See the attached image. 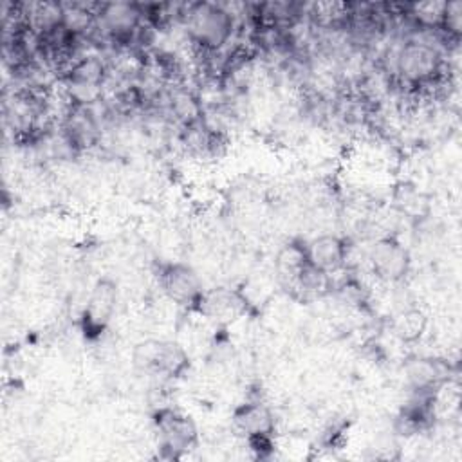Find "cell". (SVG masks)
Here are the masks:
<instances>
[{
  "label": "cell",
  "mask_w": 462,
  "mask_h": 462,
  "mask_svg": "<svg viewBox=\"0 0 462 462\" xmlns=\"http://www.w3.org/2000/svg\"><path fill=\"white\" fill-rule=\"evenodd\" d=\"M395 65L406 83L413 87H430L440 79L444 58L435 45L420 40H408L399 49Z\"/></svg>",
  "instance_id": "1"
},
{
  "label": "cell",
  "mask_w": 462,
  "mask_h": 462,
  "mask_svg": "<svg viewBox=\"0 0 462 462\" xmlns=\"http://www.w3.org/2000/svg\"><path fill=\"white\" fill-rule=\"evenodd\" d=\"M188 32L202 49L217 51L233 32V16L218 4H195L188 11Z\"/></svg>",
  "instance_id": "2"
},
{
  "label": "cell",
  "mask_w": 462,
  "mask_h": 462,
  "mask_svg": "<svg viewBox=\"0 0 462 462\" xmlns=\"http://www.w3.org/2000/svg\"><path fill=\"white\" fill-rule=\"evenodd\" d=\"M117 303V283L110 276L99 278L81 309L79 328L90 341L101 337L108 328Z\"/></svg>",
  "instance_id": "3"
},
{
  "label": "cell",
  "mask_w": 462,
  "mask_h": 462,
  "mask_svg": "<svg viewBox=\"0 0 462 462\" xmlns=\"http://www.w3.org/2000/svg\"><path fill=\"white\" fill-rule=\"evenodd\" d=\"M134 363L137 368L146 372L179 377L188 370L189 359L186 350L175 341L146 339L135 345Z\"/></svg>",
  "instance_id": "4"
},
{
  "label": "cell",
  "mask_w": 462,
  "mask_h": 462,
  "mask_svg": "<svg viewBox=\"0 0 462 462\" xmlns=\"http://www.w3.org/2000/svg\"><path fill=\"white\" fill-rule=\"evenodd\" d=\"M159 285L177 305L197 309L204 291L197 271L184 262H164L159 265Z\"/></svg>",
  "instance_id": "5"
},
{
  "label": "cell",
  "mask_w": 462,
  "mask_h": 462,
  "mask_svg": "<svg viewBox=\"0 0 462 462\" xmlns=\"http://www.w3.org/2000/svg\"><path fill=\"white\" fill-rule=\"evenodd\" d=\"M374 274L383 282H401L411 265L408 249L395 236H381L368 251Z\"/></svg>",
  "instance_id": "6"
},
{
  "label": "cell",
  "mask_w": 462,
  "mask_h": 462,
  "mask_svg": "<svg viewBox=\"0 0 462 462\" xmlns=\"http://www.w3.org/2000/svg\"><path fill=\"white\" fill-rule=\"evenodd\" d=\"M157 431L162 439V446L173 451L188 449L197 442V428L193 420L171 408H161L153 419Z\"/></svg>",
  "instance_id": "7"
},
{
  "label": "cell",
  "mask_w": 462,
  "mask_h": 462,
  "mask_svg": "<svg viewBox=\"0 0 462 462\" xmlns=\"http://www.w3.org/2000/svg\"><path fill=\"white\" fill-rule=\"evenodd\" d=\"M448 363L439 357H413L404 365V377L415 393L430 395L448 381Z\"/></svg>",
  "instance_id": "8"
},
{
  "label": "cell",
  "mask_w": 462,
  "mask_h": 462,
  "mask_svg": "<svg viewBox=\"0 0 462 462\" xmlns=\"http://www.w3.org/2000/svg\"><path fill=\"white\" fill-rule=\"evenodd\" d=\"M309 262L325 274H332L345 265L346 244L337 235H319L307 242Z\"/></svg>",
  "instance_id": "9"
},
{
  "label": "cell",
  "mask_w": 462,
  "mask_h": 462,
  "mask_svg": "<svg viewBox=\"0 0 462 462\" xmlns=\"http://www.w3.org/2000/svg\"><path fill=\"white\" fill-rule=\"evenodd\" d=\"M233 424L245 439L274 433V415L271 408L260 401L238 404L233 411Z\"/></svg>",
  "instance_id": "10"
},
{
  "label": "cell",
  "mask_w": 462,
  "mask_h": 462,
  "mask_svg": "<svg viewBox=\"0 0 462 462\" xmlns=\"http://www.w3.org/2000/svg\"><path fill=\"white\" fill-rule=\"evenodd\" d=\"M245 309V300L238 291L227 287H218L213 291H204L197 310L215 319H233Z\"/></svg>",
  "instance_id": "11"
},
{
  "label": "cell",
  "mask_w": 462,
  "mask_h": 462,
  "mask_svg": "<svg viewBox=\"0 0 462 462\" xmlns=\"http://www.w3.org/2000/svg\"><path fill=\"white\" fill-rule=\"evenodd\" d=\"M101 20L105 27L114 34V36H130L132 31L139 25L141 20V7L137 4L130 2H110L103 4L99 7Z\"/></svg>",
  "instance_id": "12"
},
{
  "label": "cell",
  "mask_w": 462,
  "mask_h": 462,
  "mask_svg": "<svg viewBox=\"0 0 462 462\" xmlns=\"http://www.w3.org/2000/svg\"><path fill=\"white\" fill-rule=\"evenodd\" d=\"M310 265L307 256V244L292 240L285 244L276 254V271L287 285L298 287L305 269Z\"/></svg>",
  "instance_id": "13"
},
{
  "label": "cell",
  "mask_w": 462,
  "mask_h": 462,
  "mask_svg": "<svg viewBox=\"0 0 462 462\" xmlns=\"http://www.w3.org/2000/svg\"><path fill=\"white\" fill-rule=\"evenodd\" d=\"M101 76L103 65L94 58L83 60L70 69V81L78 85H96L101 79Z\"/></svg>",
  "instance_id": "14"
},
{
  "label": "cell",
  "mask_w": 462,
  "mask_h": 462,
  "mask_svg": "<svg viewBox=\"0 0 462 462\" xmlns=\"http://www.w3.org/2000/svg\"><path fill=\"white\" fill-rule=\"evenodd\" d=\"M424 328V318L419 310H406L395 319V334L402 339H415Z\"/></svg>",
  "instance_id": "15"
},
{
  "label": "cell",
  "mask_w": 462,
  "mask_h": 462,
  "mask_svg": "<svg viewBox=\"0 0 462 462\" xmlns=\"http://www.w3.org/2000/svg\"><path fill=\"white\" fill-rule=\"evenodd\" d=\"M449 36L458 38L460 31H462V2L458 0H451L444 4L442 9V18H440V25Z\"/></svg>",
  "instance_id": "16"
}]
</instances>
